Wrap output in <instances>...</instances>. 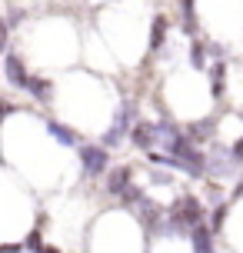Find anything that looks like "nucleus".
<instances>
[{
  "label": "nucleus",
  "instance_id": "f257e3e1",
  "mask_svg": "<svg viewBox=\"0 0 243 253\" xmlns=\"http://www.w3.org/2000/svg\"><path fill=\"white\" fill-rule=\"evenodd\" d=\"M203 223V207H200V200L197 197H177V203H173V210H170V230H187V227H200Z\"/></svg>",
  "mask_w": 243,
  "mask_h": 253
},
{
  "label": "nucleus",
  "instance_id": "f03ea898",
  "mask_svg": "<svg viewBox=\"0 0 243 253\" xmlns=\"http://www.w3.org/2000/svg\"><path fill=\"white\" fill-rule=\"evenodd\" d=\"M80 160H83L87 177H100L103 170H107V153H103L100 147H83V150H80Z\"/></svg>",
  "mask_w": 243,
  "mask_h": 253
},
{
  "label": "nucleus",
  "instance_id": "7ed1b4c3",
  "mask_svg": "<svg viewBox=\"0 0 243 253\" xmlns=\"http://www.w3.org/2000/svg\"><path fill=\"white\" fill-rule=\"evenodd\" d=\"M7 80H10L13 87H30V74H27L20 57H7Z\"/></svg>",
  "mask_w": 243,
  "mask_h": 253
},
{
  "label": "nucleus",
  "instance_id": "20e7f679",
  "mask_svg": "<svg viewBox=\"0 0 243 253\" xmlns=\"http://www.w3.org/2000/svg\"><path fill=\"white\" fill-rule=\"evenodd\" d=\"M190 240H193V247H197V253H213V230L210 227H193L190 230Z\"/></svg>",
  "mask_w": 243,
  "mask_h": 253
},
{
  "label": "nucleus",
  "instance_id": "39448f33",
  "mask_svg": "<svg viewBox=\"0 0 243 253\" xmlns=\"http://www.w3.org/2000/svg\"><path fill=\"white\" fill-rule=\"evenodd\" d=\"M133 143H137V147H143V150H154V147H157V130H154V124H137V126H133Z\"/></svg>",
  "mask_w": 243,
  "mask_h": 253
},
{
  "label": "nucleus",
  "instance_id": "423d86ee",
  "mask_svg": "<svg viewBox=\"0 0 243 253\" xmlns=\"http://www.w3.org/2000/svg\"><path fill=\"white\" fill-rule=\"evenodd\" d=\"M127 187H130V167H117L114 173H110V183H107V190H110V193H123Z\"/></svg>",
  "mask_w": 243,
  "mask_h": 253
},
{
  "label": "nucleus",
  "instance_id": "0eeeda50",
  "mask_svg": "<svg viewBox=\"0 0 243 253\" xmlns=\"http://www.w3.org/2000/svg\"><path fill=\"white\" fill-rule=\"evenodd\" d=\"M163 37H166V17H154V30H150V47L160 50L163 47Z\"/></svg>",
  "mask_w": 243,
  "mask_h": 253
},
{
  "label": "nucleus",
  "instance_id": "6e6552de",
  "mask_svg": "<svg viewBox=\"0 0 243 253\" xmlns=\"http://www.w3.org/2000/svg\"><path fill=\"white\" fill-rule=\"evenodd\" d=\"M30 90H34V97L37 100H50V80H43V77H30Z\"/></svg>",
  "mask_w": 243,
  "mask_h": 253
},
{
  "label": "nucleus",
  "instance_id": "1a4fd4ad",
  "mask_svg": "<svg viewBox=\"0 0 243 253\" xmlns=\"http://www.w3.org/2000/svg\"><path fill=\"white\" fill-rule=\"evenodd\" d=\"M47 130H50V133L60 140V143H67V147H74V143H77V133H70L64 124H47Z\"/></svg>",
  "mask_w": 243,
  "mask_h": 253
},
{
  "label": "nucleus",
  "instance_id": "9d476101",
  "mask_svg": "<svg viewBox=\"0 0 243 253\" xmlns=\"http://www.w3.org/2000/svg\"><path fill=\"white\" fill-rule=\"evenodd\" d=\"M223 63H217L213 70H210V84H213V97H223Z\"/></svg>",
  "mask_w": 243,
  "mask_h": 253
},
{
  "label": "nucleus",
  "instance_id": "9b49d317",
  "mask_svg": "<svg viewBox=\"0 0 243 253\" xmlns=\"http://www.w3.org/2000/svg\"><path fill=\"white\" fill-rule=\"evenodd\" d=\"M210 133H213V120H200V124L190 126V140H203Z\"/></svg>",
  "mask_w": 243,
  "mask_h": 253
},
{
  "label": "nucleus",
  "instance_id": "f8f14e48",
  "mask_svg": "<svg viewBox=\"0 0 243 253\" xmlns=\"http://www.w3.org/2000/svg\"><path fill=\"white\" fill-rule=\"evenodd\" d=\"M183 30H187V34L197 30V20H193V0H183Z\"/></svg>",
  "mask_w": 243,
  "mask_h": 253
},
{
  "label": "nucleus",
  "instance_id": "ddd939ff",
  "mask_svg": "<svg viewBox=\"0 0 243 253\" xmlns=\"http://www.w3.org/2000/svg\"><path fill=\"white\" fill-rule=\"evenodd\" d=\"M230 160H233V164H243V137L237 140V143H233V150H230Z\"/></svg>",
  "mask_w": 243,
  "mask_h": 253
},
{
  "label": "nucleus",
  "instance_id": "4468645a",
  "mask_svg": "<svg viewBox=\"0 0 243 253\" xmlns=\"http://www.w3.org/2000/svg\"><path fill=\"white\" fill-rule=\"evenodd\" d=\"M120 197H123V203H137V200H140V190H137V187H127Z\"/></svg>",
  "mask_w": 243,
  "mask_h": 253
},
{
  "label": "nucleus",
  "instance_id": "2eb2a0df",
  "mask_svg": "<svg viewBox=\"0 0 243 253\" xmlns=\"http://www.w3.org/2000/svg\"><path fill=\"white\" fill-rule=\"evenodd\" d=\"M223 216H227V207H217V210H213V230H220Z\"/></svg>",
  "mask_w": 243,
  "mask_h": 253
},
{
  "label": "nucleus",
  "instance_id": "dca6fc26",
  "mask_svg": "<svg viewBox=\"0 0 243 253\" xmlns=\"http://www.w3.org/2000/svg\"><path fill=\"white\" fill-rule=\"evenodd\" d=\"M193 63H197V67H203V47H200V43H193Z\"/></svg>",
  "mask_w": 243,
  "mask_h": 253
},
{
  "label": "nucleus",
  "instance_id": "f3484780",
  "mask_svg": "<svg viewBox=\"0 0 243 253\" xmlns=\"http://www.w3.org/2000/svg\"><path fill=\"white\" fill-rule=\"evenodd\" d=\"M3 47H7V24L0 20V50H3Z\"/></svg>",
  "mask_w": 243,
  "mask_h": 253
},
{
  "label": "nucleus",
  "instance_id": "a211bd4d",
  "mask_svg": "<svg viewBox=\"0 0 243 253\" xmlns=\"http://www.w3.org/2000/svg\"><path fill=\"white\" fill-rule=\"evenodd\" d=\"M40 253H60V250H57V247H43Z\"/></svg>",
  "mask_w": 243,
  "mask_h": 253
},
{
  "label": "nucleus",
  "instance_id": "6ab92c4d",
  "mask_svg": "<svg viewBox=\"0 0 243 253\" xmlns=\"http://www.w3.org/2000/svg\"><path fill=\"white\" fill-rule=\"evenodd\" d=\"M20 253H24V250H20Z\"/></svg>",
  "mask_w": 243,
  "mask_h": 253
}]
</instances>
